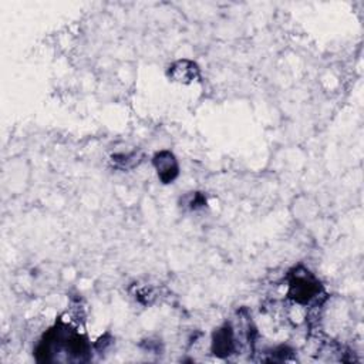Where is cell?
<instances>
[{"instance_id":"1","label":"cell","mask_w":364,"mask_h":364,"mask_svg":"<svg viewBox=\"0 0 364 364\" xmlns=\"http://www.w3.org/2000/svg\"><path fill=\"white\" fill-rule=\"evenodd\" d=\"M321 293L318 279L304 267L294 269L289 276L287 297L297 304H307Z\"/></svg>"},{"instance_id":"2","label":"cell","mask_w":364,"mask_h":364,"mask_svg":"<svg viewBox=\"0 0 364 364\" xmlns=\"http://www.w3.org/2000/svg\"><path fill=\"white\" fill-rule=\"evenodd\" d=\"M154 168L162 183H172L179 175V165L175 155L171 151H159L152 158Z\"/></svg>"},{"instance_id":"4","label":"cell","mask_w":364,"mask_h":364,"mask_svg":"<svg viewBox=\"0 0 364 364\" xmlns=\"http://www.w3.org/2000/svg\"><path fill=\"white\" fill-rule=\"evenodd\" d=\"M168 75L178 82H192L196 78H199V67L196 65V63L191 61V60H178L175 61L168 71Z\"/></svg>"},{"instance_id":"3","label":"cell","mask_w":364,"mask_h":364,"mask_svg":"<svg viewBox=\"0 0 364 364\" xmlns=\"http://www.w3.org/2000/svg\"><path fill=\"white\" fill-rule=\"evenodd\" d=\"M235 351L233 330L229 324L219 327L212 336V353L216 357L225 358Z\"/></svg>"}]
</instances>
